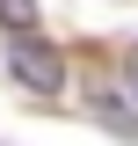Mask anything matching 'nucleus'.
Here are the masks:
<instances>
[{"label":"nucleus","mask_w":138,"mask_h":146,"mask_svg":"<svg viewBox=\"0 0 138 146\" xmlns=\"http://www.w3.org/2000/svg\"><path fill=\"white\" fill-rule=\"evenodd\" d=\"M0 15H7V29L22 36V29H36V0H0Z\"/></svg>","instance_id":"f03ea898"},{"label":"nucleus","mask_w":138,"mask_h":146,"mask_svg":"<svg viewBox=\"0 0 138 146\" xmlns=\"http://www.w3.org/2000/svg\"><path fill=\"white\" fill-rule=\"evenodd\" d=\"M7 66H15V80H29V88H44V95H51L58 80H66V66H58V51H44V44H36L29 29L15 36V51H7Z\"/></svg>","instance_id":"f257e3e1"},{"label":"nucleus","mask_w":138,"mask_h":146,"mask_svg":"<svg viewBox=\"0 0 138 146\" xmlns=\"http://www.w3.org/2000/svg\"><path fill=\"white\" fill-rule=\"evenodd\" d=\"M131 95H138V51H131Z\"/></svg>","instance_id":"7ed1b4c3"}]
</instances>
